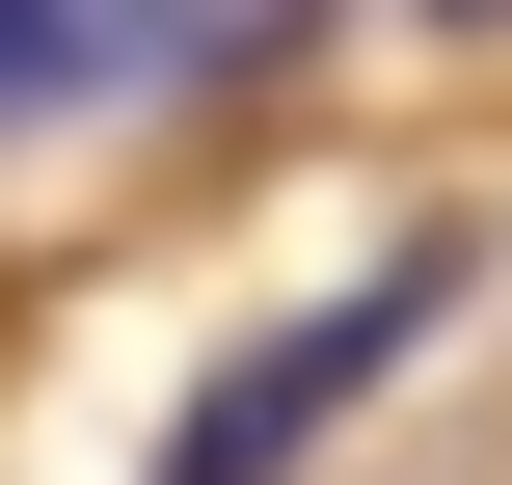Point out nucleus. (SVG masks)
<instances>
[{
	"instance_id": "1",
	"label": "nucleus",
	"mask_w": 512,
	"mask_h": 485,
	"mask_svg": "<svg viewBox=\"0 0 512 485\" xmlns=\"http://www.w3.org/2000/svg\"><path fill=\"white\" fill-rule=\"evenodd\" d=\"M432 297H459V243H378L351 297H297L270 351H216V378H189V432H162V485H297L405 351H432Z\"/></svg>"
},
{
	"instance_id": "2",
	"label": "nucleus",
	"mask_w": 512,
	"mask_h": 485,
	"mask_svg": "<svg viewBox=\"0 0 512 485\" xmlns=\"http://www.w3.org/2000/svg\"><path fill=\"white\" fill-rule=\"evenodd\" d=\"M108 81H162V0H0V135L27 108H108Z\"/></svg>"
},
{
	"instance_id": "3",
	"label": "nucleus",
	"mask_w": 512,
	"mask_h": 485,
	"mask_svg": "<svg viewBox=\"0 0 512 485\" xmlns=\"http://www.w3.org/2000/svg\"><path fill=\"white\" fill-rule=\"evenodd\" d=\"M432 27H512V0H432Z\"/></svg>"
}]
</instances>
